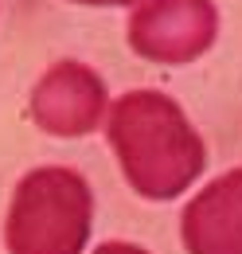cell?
<instances>
[{"label":"cell","instance_id":"6da1fadb","mask_svg":"<svg viewBox=\"0 0 242 254\" xmlns=\"http://www.w3.org/2000/svg\"><path fill=\"white\" fill-rule=\"evenodd\" d=\"M110 145L121 176L141 199H176L207 168L203 137L191 129L180 102L160 90H129L110 106Z\"/></svg>","mask_w":242,"mask_h":254},{"label":"cell","instance_id":"7a4b0ae2","mask_svg":"<svg viewBox=\"0 0 242 254\" xmlns=\"http://www.w3.org/2000/svg\"><path fill=\"white\" fill-rule=\"evenodd\" d=\"M94 195L74 168H35L16 191L4 219L8 254H82L90 239Z\"/></svg>","mask_w":242,"mask_h":254},{"label":"cell","instance_id":"3957f363","mask_svg":"<svg viewBox=\"0 0 242 254\" xmlns=\"http://www.w3.org/2000/svg\"><path fill=\"white\" fill-rule=\"evenodd\" d=\"M219 35L215 0H145L129 16V47L160 66H183L211 51Z\"/></svg>","mask_w":242,"mask_h":254},{"label":"cell","instance_id":"277c9868","mask_svg":"<svg viewBox=\"0 0 242 254\" xmlns=\"http://www.w3.org/2000/svg\"><path fill=\"white\" fill-rule=\"evenodd\" d=\"M106 82L86 63H55L31 90V118L51 137H86L106 114Z\"/></svg>","mask_w":242,"mask_h":254},{"label":"cell","instance_id":"5b68a950","mask_svg":"<svg viewBox=\"0 0 242 254\" xmlns=\"http://www.w3.org/2000/svg\"><path fill=\"white\" fill-rule=\"evenodd\" d=\"M187 254H242V168L211 180L180 215Z\"/></svg>","mask_w":242,"mask_h":254},{"label":"cell","instance_id":"8992f818","mask_svg":"<svg viewBox=\"0 0 242 254\" xmlns=\"http://www.w3.org/2000/svg\"><path fill=\"white\" fill-rule=\"evenodd\" d=\"M94 254H149L145 247H129V243H106V247H98Z\"/></svg>","mask_w":242,"mask_h":254},{"label":"cell","instance_id":"52a82bcc","mask_svg":"<svg viewBox=\"0 0 242 254\" xmlns=\"http://www.w3.org/2000/svg\"><path fill=\"white\" fill-rule=\"evenodd\" d=\"M70 4H90V8H129V4H145V0H70Z\"/></svg>","mask_w":242,"mask_h":254}]
</instances>
